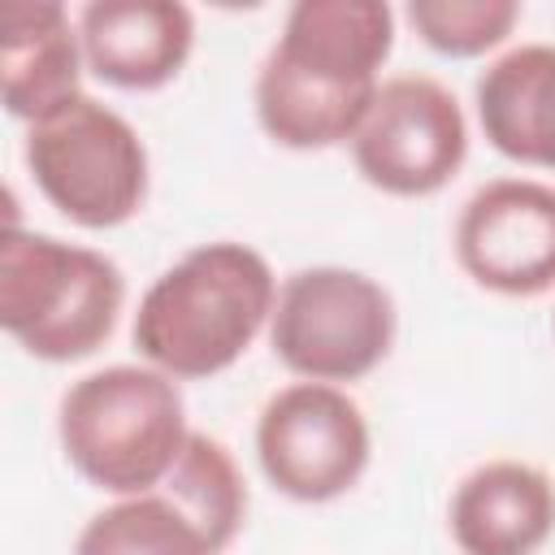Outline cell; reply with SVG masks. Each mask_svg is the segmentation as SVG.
<instances>
[{
	"label": "cell",
	"mask_w": 555,
	"mask_h": 555,
	"mask_svg": "<svg viewBox=\"0 0 555 555\" xmlns=\"http://www.w3.org/2000/svg\"><path fill=\"white\" fill-rule=\"evenodd\" d=\"M477 121L499 156L555 173V43H520L486 65Z\"/></svg>",
	"instance_id": "4fadbf2b"
},
{
	"label": "cell",
	"mask_w": 555,
	"mask_h": 555,
	"mask_svg": "<svg viewBox=\"0 0 555 555\" xmlns=\"http://www.w3.org/2000/svg\"><path fill=\"white\" fill-rule=\"evenodd\" d=\"M278 282L247 243H204L169 264L134 312L139 356L173 382L225 373L269 325Z\"/></svg>",
	"instance_id": "7a4b0ae2"
},
{
	"label": "cell",
	"mask_w": 555,
	"mask_h": 555,
	"mask_svg": "<svg viewBox=\"0 0 555 555\" xmlns=\"http://www.w3.org/2000/svg\"><path fill=\"white\" fill-rule=\"evenodd\" d=\"M56 434L69 468L121 499L156 490L191 438L178 382L152 364H108L78 377L61 395Z\"/></svg>",
	"instance_id": "3957f363"
},
{
	"label": "cell",
	"mask_w": 555,
	"mask_h": 555,
	"mask_svg": "<svg viewBox=\"0 0 555 555\" xmlns=\"http://www.w3.org/2000/svg\"><path fill=\"white\" fill-rule=\"evenodd\" d=\"M395 299L390 291L343 264H312L278 286L269 317L273 356L304 382H360L395 347Z\"/></svg>",
	"instance_id": "8992f818"
},
{
	"label": "cell",
	"mask_w": 555,
	"mask_h": 555,
	"mask_svg": "<svg viewBox=\"0 0 555 555\" xmlns=\"http://www.w3.org/2000/svg\"><path fill=\"white\" fill-rule=\"evenodd\" d=\"M39 195L82 230H117L147 199V147L108 104L78 95L26 130Z\"/></svg>",
	"instance_id": "5b68a950"
},
{
	"label": "cell",
	"mask_w": 555,
	"mask_h": 555,
	"mask_svg": "<svg viewBox=\"0 0 555 555\" xmlns=\"http://www.w3.org/2000/svg\"><path fill=\"white\" fill-rule=\"evenodd\" d=\"M87 69L117 91H156L182 74L195 17L178 0H91L78 13Z\"/></svg>",
	"instance_id": "30bf717a"
},
{
	"label": "cell",
	"mask_w": 555,
	"mask_h": 555,
	"mask_svg": "<svg viewBox=\"0 0 555 555\" xmlns=\"http://www.w3.org/2000/svg\"><path fill=\"white\" fill-rule=\"evenodd\" d=\"M412 30L434 48L438 56L468 61L490 48H499L512 26L520 22L516 0H412L408 4Z\"/></svg>",
	"instance_id": "2e32d148"
},
{
	"label": "cell",
	"mask_w": 555,
	"mask_h": 555,
	"mask_svg": "<svg viewBox=\"0 0 555 555\" xmlns=\"http://www.w3.org/2000/svg\"><path fill=\"white\" fill-rule=\"evenodd\" d=\"M204 529L208 538L225 551L238 529H243V516H247V481L234 464V455L208 438V434H191L173 473L160 481Z\"/></svg>",
	"instance_id": "9a60e30c"
},
{
	"label": "cell",
	"mask_w": 555,
	"mask_h": 555,
	"mask_svg": "<svg viewBox=\"0 0 555 555\" xmlns=\"http://www.w3.org/2000/svg\"><path fill=\"white\" fill-rule=\"evenodd\" d=\"M455 260L481 291L546 295L555 286V186L533 178L477 186L455 221Z\"/></svg>",
	"instance_id": "9c48e42d"
},
{
	"label": "cell",
	"mask_w": 555,
	"mask_h": 555,
	"mask_svg": "<svg viewBox=\"0 0 555 555\" xmlns=\"http://www.w3.org/2000/svg\"><path fill=\"white\" fill-rule=\"evenodd\" d=\"M78 26L56 0H9L0 9V87L17 121H43L82 95Z\"/></svg>",
	"instance_id": "7c38bea8"
},
{
	"label": "cell",
	"mask_w": 555,
	"mask_h": 555,
	"mask_svg": "<svg viewBox=\"0 0 555 555\" xmlns=\"http://www.w3.org/2000/svg\"><path fill=\"white\" fill-rule=\"evenodd\" d=\"M74 555H221V546L165 486H156L95 512Z\"/></svg>",
	"instance_id": "5bb4252c"
},
{
	"label": "cell",
	"mask_w": 555,
	"mask_h": 555,
	"mask_svg": "<svg viewBox=\"0 0 555 555\" xmlns=\"http://www.w3.org/2000/svg\"><path fill=\"white\" fill-rule=\"evenodd\" d=\"M468 156L460 100L425 74H399L377 87L369 117L351 139L360 178L399 199L438 195Z\"/></svg>",
	"instance_id": "ba28073f"
},
{
	"label": "cell",
	"mask_w": 555,
	"mask_h": 555,
	"mask_svg": "<svg viewBox=\"0 0 555 555\" xmlns=\"http://www.w3.org/2000/svg\"><path fill=\"white\" fill-rule=\"evenodd\" d=\"M126 304L121 269L52 234L9 225L0 238V325L35 360L74 364L100 351Z\"/></svg>",
	"instance_id": "277c9868"
},
{
	"label": "cell",
	"mask_w": 555,
	"mask_h": 555,
	"mask_svg": "<svg viewBox=\"0 0 555 555\" xmlns=\"http://www.w3.org/2000/svg\"><path fill=\"white\" fill-rule=\"evenodd\" d=\"M395 48L386 0H299L256 74V121L291 152L351 143Z\"/></svg>",
	"instance_id": "6da1fadb"
},
{
	"label": "cell",
	"mask_w": 555,
	"mask_h": 555,
	"mask_svg": "<svg viewBox=\"0 0 555 555\" xmlns=\"http://www.w3.org/2000/svg\"><path fill=\"white\" fill-rule=\"evenodd\" d=\"M447 525L464 555H538L555 533V481L525 460L477 464L455 486Z\"/></svg>",
	"instance_id": "8fae6325"
},
{
	"label": "cell",
	"mask_w": 555,
	"mask_h": 555,
	"mask_svg": "<svg viewBox=\"0 0 555 555\" xmlns=\"http://www.w3.org/2000/svg\"><path fill=\"white\" fill-rule=\"evenodd\" d=\"M369 421L343 386L295 382L269 395L256 421V460L295 503L343 499L369 468Z\"/></svg>",
	"instance_id": "52a82bcc"
}]
</instances>
